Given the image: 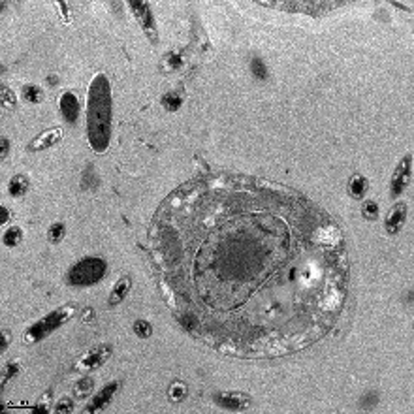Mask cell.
I'll return each instance as SVG.
<instances>
[{
	"mask_svg": "<svg viewBox=\"0 0 414 414\" xmlns=\"http://www.w3.org/2000/svg\"><path fill=\"white\" fill-rule=\"evenodd\" d=\"M6 346H8V335L4 334V341H2V352L6 350Z\"/></svg>",
	"mask_w": 414,
	"mask_h": 414,
	"instance_id": "d6a6232c",
	"label": "cell"
},
{
	"mask_svg": "<svg viewBox=\"0 0 414 414\" xmlns=\"http://www.w3.org/2000/svg\"><path fill=\"white\" fill-rule=\"evenodd\" d=\"M112 346L109 345H100V346H94L93 350H89L87 354H83L79 358V362L74 365L75 371H81V373H91L94 369H98L102 365L107 362V358L112 356Z\"/></svg>",
	"mask_w": 414,
	"mask_h": 414,
	"instance_id": "5b68a950",
	"label": "cell"
},
{
	"mask_svg": "<svg viewBox=\"0 0 414 414\" xmlns=\"http://www.w3.org/2000/svg\"><path fill=\"white\" fill-rule=\"evenodd\" d=\"M55 410H57V412H61V414L72 412V410H74V403H72V399L64 397V399H61V401L55 405Z\"/></svg>",
	"mask_w": 414,
	"mask_h": 414,
	"instance_id": "4316f807",
	"label": "cell"
},
{
	"mask_svg": "<svg viewBox=\"0 0 414 414\" xmlns=\"http://www.w3.org/2000/svg\"><path fill=\"white\" fill-rule=\"evenodd\" d=\"M410 175H412V155L407 153V155L401 158V162L397 164L396 172L392 175V181H390V192H392L394 198H397V196L403 194V190H405L408 186V183H410Z\"/></svg>",
	"mask_w": 414,
	"mask_h": 414,
	"instance_id": "8992f818",
	"label": "cell"
},
{
	"mask_svg": "<svg viewBox=\"0 0 414 414\" xmlns=\"http://www.w3.org/2000/svg\"><path fill=\"white\" fill-rule=\"evenodd\" d=\"M23 98H25L26 102H31V104H38V102L43 98L42 89L36 85H25L23 87Z\"/></svg>",
	"mask_w": 414,
	"mask_h": 414,
	"instance_id": "d6986e66",
	"label": "cell"
},
{
	"mask_svg": "<svg viewBox=\"0 0 414 414\" xmlns=\"http://www.w3.org/2000/svg\"><path fill=\"white\" fill-rule=\"evenodd\" d=\"M8 151H10V142H8V137H2V160H6Z\"/></svg>",
	"mask_w": 414,
	"mask_h": 414,
	"instance_id": "4dcf8cb0",
	"label": "cell"
},
{
	"mask_svg": "<svg viewBox=\"0 0 414 414\" xmlns=\"http://www.w3.org/2000/svg\"><path fill=\"white\" fill-rule=\"evenodd\" d=\"M105 275V262L100 258H85L77 262L72 271L68 273L70 285L74 286H87L96 285L100 279Z\"/></svg>",
	"mask_w": 414,
	"mask_h": 414,
	"instance_id": "277c9868",
	"label": "cell"
},
{
	"mask_svg": "<svg viewBox=\"0 0 414 414\" xmlns=\"http://www.w3.org/2000/svg\"><path fill=\"white\" fill-rule=\"evenodd\" d=\"M0 211H2V223H8V216H10L8 209H6V207H0Z\"/></svg>",
	"mask_w": 414,
	"mask_h": 414,
	"instance_id": "1f68e13d",
	"label": "cell"
},
{
	"mask_svg": "<svg viewBox=\"0 0 414 414\" xmlns=\"http://www.w3.org/2000/svg\"><path fill=\"white\" fill-rule=\"evenodd\" d=\"M130 285H132V281H130L128 275H124V277H121L117 281V285L113 286L112 294H109V299H107V303L112 305V307H115V305H119V303L123 301L124 296L128 294L130 290Z\"/></svg>",
	"mask_w": 414,
	"mask_h": 414,
	"instance_id": "5bb4252c",
	"label": "cell"
},
{
	"mask_svg": "<svg viewBox=\"0 0 414 414\" xmlns=\"http://www.w3.org/2000/svg\"><path fill=\"white\" fill-rule=\"evenodd\" d=\"M87 130L94 151L104 153L109 143L112 130V91L104 74H98L91 83L87 102Z\"/></svg>",
	"mask_w": 414,
	"mask_h": 414,
	"instance_id": "7a4b0ae2",
	"label": "cell"
},
{
	"mask_svg": "<svg viewBox=\"0 0 414 414\" xmlns=\"http://www.w3.org/2000/svg\"><path fill=\"white\" fill-rule=\"evenodd\" d=\"M8 188H10V194H12L13 198H21L29 190V179H26L25 175H15V177H12Z\"/></svg>",
	"mask_w": 414,
	"mask_h": 414,
	"instance_id": "9a60e30c",
	"label": "cell"
},
{
	"mask_svg": "<svg viewBox=\"0 0 414 414\" xmlns=\"http://www.w3.org/2000/svg\"><path fill=\"white\" fill-rule=\"evenodd\" d=\"M119 388H121V382L107 384L105 388H102V392H98V394L94 396V399L91 401V405H87L83 412L93 414V412H98V410H102V408H105L107 405H109V401L113 399V396H115V392H117Z\"/></svg>",
	"mask_w": 414,
	"mask_h": 414,
	"instance_id": "9c48e42d",
	"label": "cell"
},
{
	"mask_svg": "<svg viewBox=\"0 0 414 414\" xmlns=\"http://www.w3.org/2000/svg\"><path fill=\"white\" fill-rule=\"evenodd\" d=\"M62 136H64L62 128H49V130H45V132H42L40 136L34 137V140L29 143V147L26 149H29L31 153H36V151H42V149L53 147L55 143L61 142Z\"/></svg>",
	"mask_w": 414,
	"mask_h": 414,
	"instance_id": "30bf717a",
	"label": "cell"
},
{
	"mask_svg": "<svg viewBox=\"0 0 414 414\" xmlns=\"http://www.w3.org/2000/svg\"><path fill=\"white\" fill-rule=\"evenodd\" d=\"M181 104H183V100H181V94H177L175 91H170V93H166L164 96H162V105H164V109L166 112H177L181 107Z\"/></svg>",
	"mask_w": 414,
	"mask_h": 414,
	"instance_id": "2e32d148",
	"label": "cell"
},
{
	"mask_svg": "<svg viewBox=\"0 0 414 414\" xmlns=\"http://www.w3.org/2000/svg\"><path fill=\"white\" fill-rule=\"evenodd\" d=\"M49 83L53 85V83H59V77H55V75H51L49 77Z\"/></svg>",
	"mask_w": 414,
	"mask_h": 414,
	"instance_id": "836d02e7",
	"label": "cell"
},
{
	"mask_svg": "<svg viewBox=\"0 0 414 414\" xmlns=\"http://www.w3.org/2000/svg\"><path fill=\"white\" fill-rule=\"evenodd\" d=\"M367 188H369V183L365 179L364 175L360 173H354L352 177L348 179V185H346V190L350 194V198L354 200H362L367 194Z\"/></svg>",
	"mask_w": 414,
	"mask_h": 414,
	"instance_id": "4fadbf2b",
	"label": "cell"
},
{
	"mask_svg": "<svg viewBox=\"0 0 414 414\" xmlns=\"http://www.w3.org/2000/svg\"><path fill=\"white\" fill-rule=\"evenodd\" d=\"M181 66H183V59H181L177 53H168V55L164 57L162 68L166 70V72H175V70H179Z\"/></svg>",
	"mask_w": 414,
	"mask_h": 414,
	"instance_id": "ffe728a7",
	"label": "cell"
},
{
	"mask_svg": "<svg viewBox=\"0 0 414 414\" xmlns=\"http://www.w3.org/2000/svg\"><path fill=\"white\" fill-rule=\"evenodd\" d=\"M21 239H23V232H21V228H17V226H12V228L6 230V234H4V245L6 247H17L19 243H21Z\"/></svg>",
	"mask_w": 414,
	"mask_h": 414,
	"instance_id": "ac0fdd59",
	"label": "cell"
},
{
	"mask_svg": "<svg viewBox=\"0 0 414 414\" xmlns=\"http://www.w3.org/2000/svg\"><path fill=\"white\" fill-rule=\"evenodd\" d=\"M93 318H94V309H93V307H87V309H83L81 320H83V322H91Z\"/></svg>",
	"mask_w": 414,
	"mask_h": 414,
	"instance_id": "f546056e",
	"label": "cell"
},
{
	"mask_svg": "<svg viewBox=\"0 0 414 414\" xmlns=\"http://www.w3.org/2000/svg\"><path fill=\"white\" fill-rule=\"evenodd\" d=\"M407 220V205L405 204H396L392 209H390L388 216H386V223H384V228L390 235H396L399 230L403 228V224Z\"/></svg>",
	"mask_w": 414,
	"mask_h": 414,
	"instance_id": "8fae6325",
	"label": "cell"
},
{
	"mask_svg": "<svg viewBox=\"0 0 414 414\" xmlns=\"http://www.w3.org/2000/svg\"><path fill=\"white\" fill-rule=\"evenodd\" d=\"M59 107H61L62 117L66 119L68 123H75L77 117H79V102H77V96L74 93H66L62 94L61 100H59Z\"/></svg>",
	"mask_w": 414,
	"mask_h": 414,
	"instance_id": "7c38bea8",
	"label": "cell"
},
{
	"mask_svg": "<svg viewBox=\"0 0 414 414\" xmlns=\"http://www.w3.org/2000/svg\"><path fill=\"white\" fill-rule=\"evenodd\" d=\"M362 216H364L365 220H377L378 218V204L377 202H373V200H367V202H364V205H362Z\"/></svg>",
	"mask_w": 414,
	"mask_h": 414,
	"instance_id": "44dd1931",
	"label": "cell"
},
{
	"mask_svg": "<svg viewBox=\"0 0 414 414\" xmlns=\"http://www.w3.org/2000/svg\"><path fill=\"white\" fill-rule=\"evenodd\" d=\"M251 70H253V74L256 75L258 79H267V68L262 59L254 57L253 61H251Z\"/></svg>",
	"mask_w": 414,
	"mask_h": 414,
	"instance_id": "d4e9b609",
	"label": "cell"
},
{
	"mask_svg": "<svg viewBox=\"0 0 414 414\" xmlns=\"http://www.w3.org/2000/svg\"><path fill=\"white\" fill-rule=\"evenodd\" d=\"M132 13L136 15V19L140 21V25L143 26V31L147 34L153 42L158 40V34H156V26H155V19H153V13H151V8L145 2H130L128 4Z\"/></svg>",
	"mask_w": 414,
	"mask_h": 414,
	"instance_id": "52a82bcc",
	"label": "cell"
},
{
	"mask_svg": "<svg viewBox=\"0 0 414 414\" xmlns=\"http://www.w3.org/2000/svg\"><path fill=\"white\" fill-rule=\"evenodd\" d=\"M2 104L6 109H13L17 105V100H15V94L8 89V87H2Z\"/></svg>",
	"mask_w": 414,
	"mask_h": 414,
	"instance_id": "484cf974",
	"label": "cell"
},
{
	"mask_svg": "<svg viewBox=\"0 0 414 414\" xmlns=\"http://www.w3.org/2000/svg\"><path fill=\"white\" fill-rule=\"evenodd\" d=\"M196 181L160 205L153 254L194 335L224 352L279 356L320 339L346 296L343 234L296 194Z\"/></svg>",
	"mask_w": 414,
	"mask_h": 414,
	"instance_id": "6da1fadb",
	"label": "cell"
},
{
	"mask_svg": "<svg viewBox=\"0 0 414 414\" xmlns=\"http://www.w3.org/2000/svg\"><path fill=\"white\" fill-rule=\"evenodd\" d=\"M75 311H77V305H75V303H66V305L55 309L53 313H49L47 316H43L42 320L32 324L31 328L25 332V335H23L25 343H38V341L45 339L47 335H51L53 332H57V329L61 328L62 324H66V322L75 315Z\"/></svg>",
	"mask_w": 414,
	"mask_h": 414,
	"instance_id": "3957f363",
	"label": "cell"
},
{
	"mask_svg": "<svg viewBox=\"0 0 414 414\" xmlns=\"http://www.w3.org/2000/svg\"><path fill=\"white\" fill-rule=\"evenodd\" d=\"M134 334L140 337V339H147L153 334V328L147 320H136L134 322Z\"/></svg>",
	"mask_w": 414,
	"mask_h": 414,
	"instance_id": "cb8c5ba5",
	"label": "cell"
},
{
	"mask_svg": "<svg viewBox=\"0 0 414 414\" xmlns=\"http://www.w3.org/2000/svg\"><path fill=\"white\" fill-rule=\"evenodd\" d=\"M64 232H66L64 224H62V223H55V224H51L49 230H47V237H49L51 243H59L62 237H64Z\"/></svg>",
	"mask_w": 414,
	"mask_h": 414,
	"instance_id": "603a6c76",
	"label": "cell"
},
{
	"mask_svg": "<svg viewBox=\"0 0 414 414\" xmlns=\"http://www.w3.org/2000/svg\"><path fill=\"white\" fill-rule=\"evenodd\" d=\"M186 392H188L186 384L181 382V380H177V382H173L172 386H170V390H168V397H170V401L179 403L186 397Z\"/></svg>",
	"mask_w": 414,
	"mask_h": 414,
	"instance_id": "e0dca14e",
	"label": "cell"
},
{
	"mask_svg": "<svg viewBox=\"0 0 414 414\" xmlns=\"http://www.w3.org/2000/svg\"><path fill=\"white\" fill-rule=\"evenodd\" d=\"M49 397H51V392H47V394L43 396V399H40V405H38L34 410H36V412H47V410H49Z\"/></svg>",
	"mask_w": 414,
	"mask_h": 414,
	"instance_id": "f1b7e54d",
	"label": "cell"
},
{
	"mask_svg": "<svg viewBox=\"0 0 414 414\" xmlns=\"http://www.w3.org/2000/svg\"><path fill=\"white\" fill-rule=\"evenodd\" d=\"M94 388V380H93V377H83L81 380H77L75 382V396L77 397H85L91 390Z\"/></svg>",
	"mask_w": 414,
	"mask_h": 414,
	"instance_id": "7402d4cb",
	"label": "cell"
},
{
	"mask_svg": "<svg viewBox=\"0 0 414 414\" xmlns=\"http://www.w3.org/2000/svg\"><path fill=\"white\" fill-rule=\"evenodd\" d=\"M215 399L220 407L230 408V410H245L253 405L251 396L243 392H223V394H216Z\"/></svg>",
	"mask_w": 414,
	"mask_h": 414,
	"instance_id": "ba28073f",
	"label": "cell"
},
{
	"mask_svg": "<svg viewBox=\"0 0 414 414\" xmlns=\"http://www.w3.org/2000/svg\"><path fill=\"white\" fill-rule=\"evenodd\" d=\"M17 371H19V365H17V364H8L6 367H4V377H2V386H6L8 380L15 377V375H17Z\"/></svg>",
	"mask_w": 414,
	"mask_h": 414,
	"instance_id": "83f0119b",
	"label": "cell"
}]
</instances>
